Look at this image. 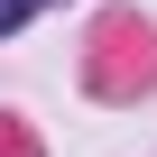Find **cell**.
<instances>
[{"mask_svg": "<svg viewBox=\"0 0 157 157\" xmlns=\"http://www.w3.org/2000/svg\"><path fill=\"white\" fill-rule=\"evenodd\" d=\"M28 10H46V0H0V37H10V28H19Z\"/></svg>", "mask_w": 157, "mask_h": 157, "instance_id": "obj_1", "label": "cell"}]
</instances>
